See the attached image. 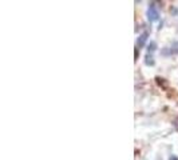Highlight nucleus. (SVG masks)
Returning <instances> with one entry per match:
<instances>
[{"label": "nucleus", "instance_id": "nucleus-3", "mask_svg": "<svg viewBox=\"0 0 178 160\" xmlns=\"http://www.w3.org/2000/svg\"><path fill=\"white\" fill-rule=\"evenodd\" d=\"M156 50H157V43L151 41L150 44H149V47H147V51L149 52H153V51H156Z\"/></svg>", "mask_w": 178, "mask_h": 160}, {"label": "nucleus", "instance_id": "nucleus-6", "mask_svg": "<svg viewBox=\"0 0 178 160\" xmlns=\"http://www.w3.org/2000/svg\"><path fill=\"white\" fill-rule=\"evenodd\" d=\"M174 127H176L177 130H178V118H177L176 120H174Z\"/></svg>", "mask_w": 178, "mask_h": 160}, {"label": "nucleus", "instance_id": "nucleus-5", "mask_svg": "<svg viewBox=\"0 0 178 160\" xmlns=\"http://www.w3.org/2000/svg\"><path fill=\"white\" fill-rule=\"evenodd\" d=\"M156 80H157V83H158L159 85H166V83L163 81V79H161V78H157Z\"/></svg>", "mask_w": 178, "mask_h": 160}, {"label": "nucleus", "instance_id": "nucleus-2", "mask_svg": "<svg viewBox=\"0 0 178 160\" xmlns=\"http://www.w3.org/2000/svg\"><path fill=\"white\" fill-rule=\"evenodd\" d=\"M147 36H149V33H147V32H145V33H142V35H141L139 38H138V40H137V45H138L139 48L145 45L146 40H147Z\"/></svg>", "mask_w": 178, "mask_h": 160}, {"label": "nucleus", "instance_id": "nucleus-7", "mask_svg": "<svg viewBox=\"0 0 178 160\" xmlns=\"http://www.w3.org/2000/svg\"><path fill=\"white\" fill-rule=\"evenodd\" d=\"M170 160H178V158H176V156H171Z\"/></svg>", "mask_w": 178, "mask_h": 160}, {"label": "nucleus", "instance_id": "nucleus-4", "mask_svg": "<svg viewBox=\"0 0 178 160\" xmlns=\"http://www.w3.org/2000/svg\"><path fill=\"white\" fill-rule=\"evenodd\" d=\"M146 65H153L154 64V60H153V56L151 55H147L146 56V60H145Z\"/></svg>", "mask_w": 178, "mask_h": 160}, {"label": "nucleus", "instance_id": "nucleus-1", "mask_svg": "<svg viewBox=\"0 0 178 160\" xmlns=\"http://www.w3.org/2000/svg\"><path fill=\"white\" fill-rule=\"evenodd\" d=\"M147 19L150 20V21H157V20L159 19V12L156 10V7H154L153 4H151L147 10Z\"/></svg>", "mask_w": 178, "mask_h": 160}]
</instances>
